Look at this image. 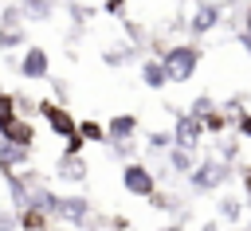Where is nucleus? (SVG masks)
Segmentation results:
<instances>
[{
    "label": "nucleus",
    "mask_w": 251,
    "mask_h": 231,
    "mask_svg": "<svg viewBox=\"0 0 251 231\" xmlns=\"http://www.w3.org/2000/svg\"><path fill=\"white\" fill-rule=\"evenodd\" d=\"M16 231H51V219L43 211H35V208H24L16 215Z\"/></svg>",
    "instance_id": "16"
},
{
    "label": "nucleus",
    "mask_w": 251,
    "mask_h": 231,
    "mask_svg": "<svg viewBox=\"0 0 251 231\" xmlns=\"http://www.w3.org/2000/svg\"><path fill=\"white\" fill-rule=\"evenodd\" d=\"M106 149H110L118 161H126V164L137 161V141H106Z\"/></svg>",
    "instance_id": "24"
},
{
    "label": "nucleus",
    "mask_w": 251,
    "mask_h": 231,
    "mask_svg": "<svg viewBox=\"0 0 251 231\" xmlns=\"http://www.w3.org/2000/svg\"><path fill=\"white\" fill-rule=\"evenodd\" d=\"M35 114L43 117L47 133H55V137H63V141H71V137L78 133V117H75L67 106H59V102H47V98H39V110H35Z\"/></svg>",
    "instance_id": "4"
},
{
    "label": "nucleus",
    "mask_w": 251,
    "mask_h": 231,
    "mask_svg": "<svg viewBox=\"0 0 251 231\" xmlns=\"http://www.w3.org/2000/svg\"><path fill=\"white\" fill-rule=\"evenodd\" d=\"M16 117H20V114H16V94L4 90V94H0V129H4L8 121H16Z\"/></svg>",
    "instance_id": "25"
},
{
    "label": "nucleus",
    "mask_w": 251,
    "mask_h": 231,
    "mask_svg": "<svg viewBox=\"0 0 251 231\" xmlns=\"http://www.w3.org/2000/svg\"><path fill=\"white\" fill-rule=\"evenodd\" d=\"M157 59H161L169 82L176 86V82H188V78L196 74V67H200V47H196V43H169Z\"/></svg>",
    "instance_id": "1"
},
{
    "label": "nucleus",
    "mask_w": 251,
    "mask_h": 231,
    "mask_svg": "<svg viewBox=\"0 0 251 231\" xmlns=\"http://www.w3.org/2000/svg\"><path fill=\"white\" fill-rule=\"evenodd\" d=\"M133 55H137V51L122 43V47H106V51H102V63H106V67H122V63H129Z\"/></svg>",
    "instance_id": "23"
},
{
    "label": "nucleus",
    "mask_w": 251,
    "mask_h": 231,
    "mask_svg": "<svg viewBox=\"0 0 251 231\" xmlns=\"http://www.w3.org/2000/svg\"><path fill=\"white\" fill-rule=\"evenodd\" d=\"M173 149H188V153H196L200 145H204V125L196 121V117H188L184 110H173Z\"/></svg>",
    "instance_id": "7"
},
{
    "label": "nucleus",
    "mask_w": 251,
    "mask_h": 231,
    "mask_svg": "<svg viewBox=\"0 0 251 231\" xmlns=\"http://www.w3.org/2000/svg\"><path fill=\"white\" fill-rule=\"evenodd\" d=\"M243 180H251V164H247V172H243Z\"/></svg>",
    "instance_id": "36"
},
{
    "label": "nucleus",
    "mask_w": 251,
    "mask_h": 231,
    "mask_svg": "<svg viewBox=\"0 0 251 231\" xmlns=\"http://www.w3.org/2000/svg\"><path fill=\"white\" fill-rule=\"evenodd\" d=\"M122 188H126L129 196H137V200H149V196L161 188V180H157V172H153L145 161H129V164L122 168Z\"/></svg>",
    "instance_id": "5"
},
{
    "label": "nucleus",
    "mask_w": 251,
    "mask_h": 231,
    "mask_svg": "<svg viewBox=\"0 0 251 231\" xmlns=\"http://www.w3.org/2000/svg\"><path fill=\"white\" fill-rule=\"evenodd\" d=\"M106 231H118V227H106Z\"/></svg>",
    "instance_id": "37"
},
{
    "label": "nucleus",
    "mask_w": 251,
    "mask_h": 231,
    "mask_svg": "<svg viewBox=\"0 0 251 231\" xmlns=\"http://www.w3.org/2000/svg\"><path fill=\"white\" fill-rule=\"evenodd\" d=\"M231 176H235V172H231V164H224L220 157H204V161H196V168H192L184 180H188V192L208 196V192H220Z\"/></svg>",
    "instance_id": "2"
},
{
    "label": "nucleus",
    "mask_w": 251,
    "mask_h": 231,
    "mask_svg": "<svg viewBox=\"0 0 251 231\" xmlns=\"http://www.w3.org/2000/svg\"><path fill=\"white\" fill-rule=\"evenodd\" d=\"M145 149L149 153H169L173 149V133L169 129H149L145 133Z\"/></svg>",
    "instance_id": "22"
},
{
    "label": "nucleus",
    "mask_w": 251,
    "mask_h": 231,
    "mask_svg": "<svg viewBox=\"0 0 251 231\" xmlns=\"http://www.w3.org/2000/svg\"><path fill=\"white\" fill-rule=\"evenodd\" d=\"M24 8L20 4H4V12H0V31H24Z\"/></svg>",
    "instance_id": "21"
},
{
    "label": "nucleus",
    "mask_w": 251,
    "mask_h": 231,
    "mask_svg": "<svg viewBox=\"0 0 251 231\" xmlns=\"http://www.w3.org/2000/svg\"><path fill=\"white\" fill-rule=\"evenodd\" d=\"M196 161H200V157L188 153V149H169V153H165V168H169L173 176H188V172L196 168Z\"/></svg>",
    "instance_id": "14"
},
{
    "label": "nucleus",
    "mask_w": 251,
    "mask_h": 231,
    "mask_svg": "<svg viewBox=\"0 0 251 231\" xmlns=\"http://www.w3.org/2000/svg\"><path fill=\"white\" fill-rule=\"evenodd\" d=\"M24 43V31H0V47H20Z\"/></svg>",
    "instance_id": "32"
},
{
    "label": "nucleus",
    "mask_w": 251,
    "mask_h": 231,
    "mask_svg": "<svg viewBox=\"0 0 251 231\" xmlns=\"http://www.w3.org/2000/svg\"><path fill=\"white\" fill-rule=\"evenodd\" d=\"M78 137H82L86 145H106V125L94 121V117H82V121H78Z\"/></svg>",
    "instance_id": "20"
},
{
    "label": "nucleus",
    "mask_w": 251,
    "mask_h": 231,
    "mask_svg": "<svg viewBox=\"0 0 251 231\" xmlns=\"http://www.w3.org/2000/svg\"><path fill=\"white\" fill-rule=\"evenodd\" d=\"M141 86H149V90H165L169 86V74H165V67H161L157 55L141 59Z\"/></svg>",
    "instance_id": "13"
},
{
    "label": "nucleus",
    "mask_w": 251,
    "mask_h": 231,
    "mask_svg": "<svg viewBox=\"0 0 251 231\" xmlns=\"http://www.w3.org/2000/svg\"><path fill=\"white\" fill-rule=\"evenodd\" d=\"M235 157H239V137L231 133L227 141H220V161H224V164H231Z\"/></svg>",
    "instance_id": "26"
},
{
    "label": "nucleus",
    "mask_w": 251,
    "mask_h": 231,
    "mask_svg": "<svg viewBox=\"0 0 251 231\" xmlns=\"http://www.w3.org/2000/svg\"><path fill=\"white\" fill-rule=\"evenodd\" d=\"M157 231H184V223H165V227H157Z\"/></svg>",
    "instance_id": "35"
},
{
    "label": "nucleus",
    "mask_w": 251,
    "mask_h": 231,
    "mask_svg": "<svg viewBox=\"0 0 251 231\" xmlns=\"http://www.w3.org/2000/svg\"><path fill=\"white\" fill-rule=\"evenodd\" d=\"M0 94H4V86H0Z\"/></svg>",
    "instance_id": "38"
},
{
    "label": "nucleus",
    "mask_w": 251,
    "mask_h": 231,
    "mask_svg": "<svg viewBox=\"0 0 251 231\" xmlns=\"http://www.w3.org/2000/svg\"><path fill=\"white\" fill-rule=\"evenodd\" d=\"M243 211H247V200H243L239 192H227V196H220V204H216V223H239Z\"/></svg>",
    "instance_id": "12"
},
{
    "label": "nucleus",
    "mask_w": 251,
    "mask_h": 231,
    "mask_svg": "<svg viewBox=\"0 0 251 231\" xmlns=\"http://www.w3.org/2000/svg\"><path fill=\"white\" fill-rule=\"evenodd\" d=\"M59 200H63V192H55V188H47V184H43V188L31 196V208H35V211H43L47 219H55V215H59Z\"/></svg>",
    "instance_id": "15"
},
{
    "label": "nucleus",
    "mask_w": 251,
    "mask_h": 231,
    "mask_svg": "<svg viewBox=\"0 0 251 231\" xmlns=\"http://www.w3.org/2000/svg\"><path fill=\"white\" fill-rule=\"evenodd\" d=\"M149 204H153V211H165V215L184 211V200H180V196H173V192H165V188H157V192L149 196Z\"/></svg>",
    "instance_id": "18"
},
{
    "label": "nucleus",
    "mask_w": 251,
    "mask_h": 231,
    "mask_svg": "<svg viewBox=\"0 0 251 231\" xmlns=\"http://www.w3.org/2000/svg\"><path fill=\"white\" fill-rule=\"evenodd\" d=\"M47 82H51V90H55V102H59V106H67V98H71L67 78H47Z\"/></svg>",
    "instance_id": "30"
},
{
    "label": "nucleus",
    "mask_w": 251,
    "mask_h": 231,
    "mask_svg": "<svg viewBox=\"0 0 251 231\" xmlns=\"http://www.w3.org/2000/svg\"><path fill=\"white\" fill-rule=\"evenodd\" d=\"M126 4H129V0H102V12H106L110 20H126Z\"/></svg>",
    "instance_id": "29"
},
{
    "label": "nucleus",
    "mask_w": 251,
    "mask_h": 231,
    "mask_svg": "<svg viewBox=\"0 0 251 231\" xmlns=\"http://www.w3.org/2000/svg\"><path fill=\"white\" fill-rule=\"evenodd\" d=\"M243 231H251V227H243Z\"/></svg>",
    "instance_id": "39"
},
{
    "label": "nucleus",
    "mask_w": 251,
    "mask_h": 231,
    "mask_svg": "<svg viewBox=\"0 0 251 231\" xmlns=\"http://www.w3.org/2000/svg\"><path fill=\"white\" fill-rule=\"evenodd\" d=\"M200 231H220V223H216V219H208V223H200Z\"/></svg>",
    "instance_id": "34"
},
{
    "label": "nucleus",
    "mask_w": 251,
    "mask_h": 231,
    "mask_svg": "<svg viewBox=\"0 0 251 231\" xmlns=\"http://www.w3.org/2000/svg\"><path fill=\"white\" fill-rule=\"evenodd\" d=\"M67 12H71V20H75V23H86V20L94 16V8H86V4H78V0H71V4H67Z\"/></svg>",
    "instance_id": "27"
},
{
    "label": "nucleus",
    "mask_w": 251,
    "mask_h": 231,
    "mask_svg": "<svg viewBox=\"0 0 251 231\" xmlns=\"http://www.w3.org/2000/svg\"><path fill=\"white\" fill-rule=\"evenodd\" d=\"M55 4H59V0H24L20 8H24V16H27V20H35V23H47V20L55 16Z\"/></svg>",
    "instance_id": "17"
},
{
    "label": "nucleus",
    "mask_w": 251,
    "mask_h": 231,
    "mask_svg": "<svg viewBox=\"0 0 251 231\" xmlns=\"http://www.w3.org/2000/svg\"><path fill=\"white\" fill-rule=\"evenodd\" d=\"M12 67H16V74H20L24 82H47V74H51V55H47V47L31 43V47H24L20 59L12 55Z\"/></svg>",
    "instance_id": "3"
},
{
    "label": "nucleus",
    "mask_w": 251,
    "mask_h": 231,
    "mask_svg": "<svg viewBox=\"0 0 251 231\" xmlns=\"http://www.w3.org/2000/svg\"><path fill=\"white\" fill-rule=\"evenodd\" d=\"M220 20H224V8H220L216 0H196V4H192V16H188V31L200 39V35L216 31Z\"/></svg>",
    "instance_id": "8"
},
{
    "label": "nucleus",
    "mask_w": 251,
    "mask_h": 231,
    "mask_svg": "<svg viewBox=\"0 0 251 231\" xmlns=\"http://www.w3.org/2000/svg\"><path fill=\"white\" fill-rule=\"evenodd\" d=\"M231 133H235L239 141H251V110H247V114H243V117L231 125Z\"/></svg>",
    "instance_id": "31"
},
{
    "label": "nucleus",
    "mask_w": 251,
    "mask_h": 231,
    "mask_svg": "<svg viewBox=\"0 0 251 231\" xmlns=\"http://www.w3.org/2000/svg\"><path fill=\"white\" fill-rule=\"evenodd\" d=\"M216 110H220V102H216V98H208V94H200V98H192V106H188L184 114H188V117H196V121L204 125V121H208Z\"/></svg>",
    "instance_id": "19"
},
{
    "label": "nucleus",
    "mask_w": 251,
    "mask_h": 231,
    "mask_svg": "<svg viewBox=\"0 0 251 231\" xmlns=\"http://www.w3.org/2000/svg\"><path fill=\"white\" fill-rule=\"evenodd\" d=\"M224 129H231V121H227V117H224V114L216 110V114H212V117L204 121V133H224Z\"/></svg>",
    "instance_id": "28"
},
{
    "label": "nucleus",
    "mask_w": 251,
    "mask_h": 231,
    "mask_svg": "<svg viewBox=\"0 0 251 231\" xmlns=\"http://www.w3.org/2000/svg\"><path fill=\"white\" fill-rule=\"evenodd\" d=\"M94 215V204H90V196H82V192H71V196H63L59 200V223H63V231H82L86 227V219Z\"/></svg>",
    "instance_id": "6"
},
{
    "label": "nucleus",
    "mask_w": 251,
    "mask_h": 231,
    "mask_svg": "<svg viewBox=\"0 0 251 231\" xmlns=\"http://www.w3.org/2000/svg\"><path fill=\"white\" fill-rule=\"evenodd\" d=\"M0 141L20 145V149H35V125H31V117H16V121H8V125L0 129Z\"/></svg>",
    "instance_id": "11"
},
{
    "label": "nucleus",
    "mask_w": 251,
    "mask_h": 231,
    "mask_svg": "<svg viewBox=\"0 0 251 231\" xmlns=\"http://www.w3.org/2000/svg\"><path fill=\"white\" fill-rule=\"evenodd\" d=\"M86 176H90V164H86L82 153H59V161H55V180H63V184H82Z\"/></svg>",
    "instance_id": "9"
},
{
    "label": "nucleus",
    "mask_w": 251,
    "mask_h": 231,
    "mask_svg": "<svg viewBox=\"0 0 251 231\" xmlns=\"http://www.w3.org/2000/svg\"><path fill=\"white\" fill-rule=\"evenodd\" d=\"M141 117L137 114H110L106 121V141H137Z\"/></svg>",
    "instance_id": "10"
},
{
    "label": "nucleus",
    "mask_w": 251,
    "mask_h": 231,
    "mask_svg": "<svg viewBox=\"0 0 251 231\" xmlns=\"http://www.w3.org/2000/svg\"><path fill=\"white\" fill-rule=\"evenodd\" d=\"M235 43H239V47L251 55V31H235Z\"/></svg>",
    "instance_id": "33"
}]
</instances>
